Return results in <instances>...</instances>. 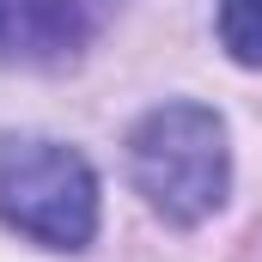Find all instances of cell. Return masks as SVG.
<instances>
[{"mask_svg": "<svg viewBox=\"0 0 262 262\" xmlns=\"http://www.w3.org/2000/svg\"><path fill=\"white\" fill-rule=\"evenodd\" d=\"M128 171L152 213H165L171 226H201L226 207L232 189L226 122L207 104H159L128 134Z\"/></svg>", "mask_w": 262, "mask_h": 262, "instance_id": "1", "label": "cell"}, {"mask_svg": "<svg viewBox=\"0 0 262 262\" xmlns=\"http://www.w3.org/2000/svg\"><path fill=\"white\" fill-rule=\"evenodd\" d=\"M0 226L49 244V250H85L98 232V177L92 165L37 134L0 140Z\"/></svg>", "mask_w": 262, "mask_h": 262, "instance_id": "2", "label": "cell"}, {"mask_svg": "<svg viewBox=\"0 0 262 262\" xmlns=\"http://www.w3.org/2000/svg\"><path fill=\"white\" fill-rule=\"evenodd\" d=\"M122 0H0V61L61 67L73 61Z\"/></svg>", "mask_w": 262, "mask_h": 262, "instance_id": "3", "label": "cell"}, {"mask_svg": "<svg viewBox=\"0 0 262 262\" xmlns=\"http://www.w3.org/2000/svg\"><path fill=\"white\" fill-rule=\"evenodd\" d=\"M220 43L232 61L262 67V0H220Z\"/></svg>", "mask_w": 262, "mask_h": 262, "instance_id": "4", "label": "cell"}]
</instances>
